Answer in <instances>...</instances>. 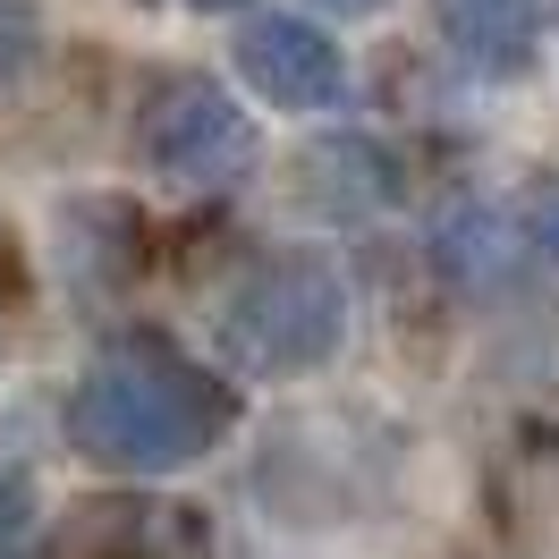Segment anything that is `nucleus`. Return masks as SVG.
<instances>
[{
  "mask_svg": "<svg viewBox=\"0 0 559 559\" xmlns=\"http://www.w3.org/2000/svg\"><path fill=\"white\" fill-rule=\"evenodd\" d=\"M195 9H238V0H195Z\"/></svg>",
  "mask_w": 559,
  "mask_h": 559,
  "instance_id": "12",
  "label": "nucleus"
},
{
  "mask_svg": "<svg viewBox=\"0 0 559 559\" xmlns=\"http://www.w3.org/2000/svg\"><path fill=\"white\" fill-rule=\"evenodd\" d=\"M525 229H534V246L559 263V178H543V187L525 195Z\"/></svg>",
  "mask_w": 559,
  "mask_h": 559,
  "instance_id": "10",
  "label": "nucleus"
},
{
  "mask_svg": "<svg viewBox=\"0 0 559 559\" xmlns=\"http://www.w3.org/2000/svg\"><path fill=\"white\" fill-rule=\"evenodd\" d=\"M136 153H144V170L178 178V187H229V178L254 170V119L212 76H162L144 94Z\"/></svg>",
  "mask_w": 559,
  "mask_h": 559,
  "instance_id": "3",
  "label": "nucleus"
},
{
  "mask_svg": "<svg viewBox=\"0 0 559 559\" xmlns=\"http://www.w3.org/2000/svg\"><path fill=\"white\" fill-rule=\"evenodd\" d=\"M441 35L466 69L518 76L543 43V0H441Z\"/></svg>",
  "mask_w": 559,
  "mask_h": 559,
  "instance_id": "6",
  "label": "nucleus"
},
{
  "mask_svg": "<svg viewBox=\"0 0 559 559\" xmlns=\"http://www.w3.org/2000/svg\"><path fill=\"white\" fill-rule=\"evenodd\" d=\"M26 534H35V491H26L17 466H0V559L26 551Z\"/></svg>",
  "mask_w": 559,
  "mask_h": 559,
  "instance_id": "9",
  "label": "nucleus"
},
{
  "mask_svg": "<svg viewBox=\"0 0 559 559\" xmlns=\"http://www.w3.org/2000/svg\"><path fill=\"white\" fill-rule=\"evenodd\" d=\"M43 559H212V525L187 500H153V491H110V500H76L51 525Z\"/></svg>",
  "mask_w": 559,
  "mask_h": 559,
  "instance_id": "4",
  "label": "nucleus"
},
{
  "mask_svg": "<svg viewBox=\"0 0 559 559\" xmlns=\"http://www.w3.org/2000/svg\"><path fill=\"white\" fill-rule=\"evenodd\" d=\"M35 51H43V17L35 9H0V94L35 69Z\"/></svg>",
  "mask_w": 559,
  "mask_h": 559,
  "instance_id": "8",
  "label": "nucleus"
},
{
  "mask_svg": "<svg viewBox=\"0 0 559 559\" xmlns=\"http://www.w3.org/2000/svg\"><path fill=\"white\" fill-rule=\"evenodd\" d=\"M340 331H348L340 272L314 263V254H280L254 280H238V297L221 314V348L254 373H306L340 348Z\"/></svg>",
  "mask_w": 559,
  "mask_h": 559,
  "instance_id": "2",
  "label": "nucleus"
},
{
  "mask_svg": "<svg viewBox=\"0 0 559 559\" xmlns=\"http://www.w3.org/2000/svg\"><path fill=\"white\" fill-rule=\"evenodd\" d=\"M238 69L246 85L263 94V103L280 110H322V103H340V43L322 35L314 17H246V35H238Z\"/></svg>",
  "mask_w": 559,
  "mask_h": 559,
  "instance_id": "5",
  "label": "nucleus"
},
{
  "mask_svg": "<svg viewBox=\"0 0 559 559\" xmlns=\"http://www.w3.org/2000/svg\"><path fill=\"white\" fill-rule=\"evenodd\" d=\"M297 178H306V204H322V212H365V204H382L390 187H399V178H390V153H373L365 136L306 144Z\"/></svg>",
  "mask_w": 559,
  "mask_h": 559,
  "instance_id": "7",
  "label": "nucleus"
},
{
  "mask_svg": "<svg viewBox=\"0 0 559 559\" xmlns=\"http://www.w3.org/2000/svg\"><path fill=\"white\" fill-rule=\"evenodd\" d=\"M221 424H229V390L153 340L103 348L69 399V441L119 475H162V466L204 457L221 441Z\"/></svg>",
  "mask_w": 559,
  "mask_h": 559,
  "instance_id": "1",
  "label": "nucleus"
},
{
  "mask_svg": "<svg viewBox=\"0 0 559 559\" xmlns=\"http://www.w3.org/2000/svg\"><path fill=\"white\" fill-rule=\"evenodd\" d=\"M314 9H331V17H373L382 0H314Z\"/></svg>",
  "mask_w": 559,
  "mask_h": 559,
  "instance_id": "11",
  "label": "nucleus"
}]
</instances>
